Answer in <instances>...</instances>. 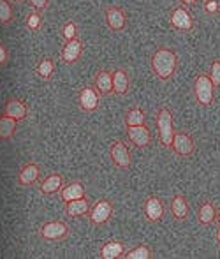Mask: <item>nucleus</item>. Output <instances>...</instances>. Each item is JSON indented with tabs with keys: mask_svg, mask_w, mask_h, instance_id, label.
Returning a JSON list of instances; mask_svg holds the SVG:
<instances>
[{
	"mask_svg": "<svg viewBox=\"0 0 220 259\" xmlns=\"http://www.w3.org/2000/svg\"><path fill=\"white\" fill-rule=\"evenodd\" d=\"M150 65H152V72L155 78L167 81V79L173 78L176 67H178V55L169 46H162L152 55Z\"/></svg>",
	"mask_w": 220,
	"mask_h": 259,
	"instance_id": "f257e3e1",
	"label": "nucleus"
},
{
	"mask_svg": "<svg viewBox=\"0 0 220 259\" xmlns=\"http://www.w3.org/2000/svg\"><path fill=\"white\" fill-rule=\"evenodd\" d=\"M155 123H157V134H159V141L164 148L171 147L173 141L174 127H173V113L167 106H160L157 109L155 115Z\"/></svg>",
	"mask_w": 220,
	"mask_h": 259,
	"instance_id": "f03ea898",
	"label": "nucleus"
},
{
	"mask_svg": "<svg viewBox=\"0 0 220 259\" xmlns=\"http://www.w3.org/2000/svg\"><path fill=\"white\" fill-rule=\"evenodd\" d=\"M213 96H215V87L211 83L210 76L199 72L194 78V97H196L199 106H211L213 104Z\"/></svg>",
	"mask_w": 220,
	"mask_h": 259,
	"instance_id": "7ed1b4c3",
	"label": "nucleus"
},
{
	"mask_svg": "<svg viewBox=\"0 0 220 259\" xmlns=\"http://www.w3.org/2000/svg\"><path fill=\"white\" fill-rule=\"evenodd\" d=\"M169 150L174 155L182 157V159H189L196 152V141H194V138L187 131H174Z\"/></svg>",
	"mask_w": 220,
	"mask_h": 259,
	"instance_id": "20e7f679",
	"label": "nucleus"
},
{
	"mask_svg": "<svg viewBox=\"0 0 220 259\" xmlns=\"http://www.w3.org/2000/svg\"><path fill=\"white\" fill-rule=\"evenodd\" d=\"M113 203L109 199H99L94 205L90 206V211H88V222H90L94 228H99V226H104L109 222L113 215Z\"/></svg>",
	"mask_w": 220,
	"mask_h": 259,
	"instance_id": "39448f33",
	"label": "nucleus"
},
{
	"mask_svg": "<svg viewBox=\"0 0 220 259\" xmlns=\"http://www.w3.org/2000/svg\"><path fill=\"white\" fill-rule=\"evenodd\" d=\"M39 236L46 242H60L69 236V224L62 221H50L44 222L39 228Z\"/></svg>",
	"mask_w": 220,
	"mask_h": 259,
	"instance_id": "423d86ee",
	"label": "nucleus"
},
{
	"mask_svg": "<svg viewBox=\"0 0 220 259\" xmlns=\"http://www.w3.org/2000/svg\"><path fill=\"white\" fill-rule=\"evenodd\" d=\"M169 25L178 32L189 34L194 30V18L190 16L189 9L185 6H176L169 13Z\"/></svg>",
	"mask_w": 220,
	"mask_h": 259,
	"instance_id": "0eeeda50",
	"label": "nucleus"
},
{
	"mask_svg": "<svg viewBox=\"0 0 220 259\" xmlns=\"http://www.w3.org/2000/svg\"><path fill=\"white\" fill-rule=\"evenodd\" d=\"M109 157H111L113 164H115L118 169H129L132 164L130 150L123 141H113L109 145Z\"/></svg>",
	"mask_w": 220,
	"mask_h": 259,
	"instance_id": "6e6552de",
	"label": "nucleus"
},
{
	"mask_svg": "<svg viewBox=\"0 0 220 259\" xmlns=\"http://www.w3.org/2000/svg\"><path fill=\"white\" fill-rule=\"evenodd\" d=\"M104 21L109 30L122 32V30H125V27H127V14L122 7L109 6L104 9Z\"/></svg>",
	"mask_w": 220,
	"mask_h": 259,
	"instance_id": "1a4fd4ad",
	"label": "nucleus"
},
{
	"mask_svg": "<svg viewBox=\"0 0 220 259\" xmlns=\"http://www.w3.org/2000/svg\"><path fill=\"white\" fill-rule=\"evenodd\" d=\"M99 103H101V96H99V92L95 90V87L86 85L79 90V94H78L79 109H83V111H86V113H92L99 108Z\"/></svg>",
	"mask_w": 220,
	"mask_h": 259,
	"instance_id": "9d476101",
	"label": "nucleus"
},
{
	"mask_svg": "<svg viewBox=\"0 0 220 259\" xmlns=\"http://www.w3.org/2000/svg\"><path fill=\"white\" fill-rule=\"evenodd\" d=\"M127 129V138L134 147L138 148H146L152 145V133L145 125H134V127H125Z\"/></svg>",
	"mask_w": 220,
	"mask_h": 259,
	"instance_id": "9b49d317",
	"label": "nucleus"
},
{
	"mask_svg": "<svg viewBox=\"0 0 220 259\" xmlns=\"http://www.w3.org/2000/svg\"><path fill=\"white\" fill-rule=\"evenodd\" d=\"M83 55V41L79 37H74L71 41H65L64 48L60 53V60L64 64H74L81 58Z\"/></svg>",
	"mask_w": 220,
	"mask_h": 259,
	"instance_id": "f8f14e48",
	"label": "nucleus"
},
{
	"mask_svg": "<svg viewBox=\"0 0 220 259\" xmlns=\"http://www.w3.org/2000/svg\"><path fill=\"white\" fill-rule=\"evenodd\" d=\"M143 213L148 222H159L164 217V205L157 196H148L143 205Z\"/></svg>",
	"mask_w": 220,
	"mask_h": 259,
	"instance_id": "ddd939ff",
	"label": "nucleus"
},
{
	"mask_svg": "<svg viewBox=\"0 0 220 259\" xmlns=\"http://www.w3.org/2000/svg\"><path fill=\"white\" fill-rule=\"evenodd\" d=\"M94 87L99 92V96H111L113 94V71L109 69H99L94 78Z\"/></svg>",
	"mask_w": 220,
	"mask_h": 259,
	"instance_id": "4468645a",
	"label": "nucleus"
},
{
	"mask_svg": "<svg viewBox=\"0 0 220 259\" xmlns=\"http://www.w3.org/2000/svg\"><path fill=\"white\" fill-rule=\"evenodd\" d=\"M39 178H41V167L35 162H27L18 173V184L23 185V187H30Z\"/></svg>",
	"mask_w": 220,
	"mask_h": 259,
	"instance_id": "2eb2a0df",
	"label": "nucleus"
},
{
	"mask_svg": "<svg viewBox=\"0 0 220 259\" xmlns=\"http://www.w3.org/2000/svg\"><path fill=\"white\" fill-rule=\"evenodd\" d=\"M92 203L88 201L86 196L79 199H72V201L65 203V215L71 219H79V217H86L88 211H90Z\"/></svg>",
	"mask_w": 220,
	"mask_h": 259,
	"instance_id": "dca6fc26",
	"label": "nucleus"
},
{
	"mask_svg": "<svg viewBox=\"0 0 220 259\" xmlns=\"http://www.w3.org/2000/svg\"><path fill=\"white\" fill-rule=\"evenodd\" d=\"M4 115L11 116V118H14L16 122H21V120L27 118L28 108L21 99H14L13 97V99L6 101V106H4Z\"/></svg>",
	"mask_w": 220,
	"mask_h": 259,
	"instance_id": "f3484780",
	"label": "nucleus"
},
{
	"mask_svg": "<svg viewBox=\"0 0 220 259\" xmlns=\"http://www.w3.org/2000/svg\"><path fill=\"white\" fill-rule=\"evenodd\" d=\"M58 194H60L62 201L67 203V201H72V199L83 198V196H86V192H85V185H83L81 182L74 180V182H69V184L62 185V189L58 191Z\"/></svg>",
	"mask_w": 220,
	"mask_h": 259,
	"instance_id": "a211bd4d",
	"label": "nucleus"
},
{
	"mask_svg": "<svg viewBox=\"0 0 220 259\" xmlns=\"http://www.w3.org/2000/svg\"><path fill=\"white\" fill-rule=\"evenodd\" d=\"M169 213L174 221H185V219L189 217L190 206H189V203H187L185 196L183 194L173 196V199H171V203H169Z\"/></svg>",
	"mask_w": 220,
	"mask_h": 259,
	"instance_id": "6ab92c4d",
	"label": "nucleus"
},
{
	"mask_svg": "<svg viewBox=\"0 0 220 259\" xmlns=\"http://www.w3.org/2000/svg\"><path fill=\"white\" fill-rule=\"evenodd\" d=\"M125 252V247H123L122 242L118 240H109V242H104L99 249V257L101 259H120Z\"/></svg>",
	"mask_w": 220,
	"mask_h": 259,
	"instance_id": "aec40b11",
	"label": "nucleus"
},
{
	"mask_svg": "<svg viewBox=\"0 0 220 259\" xmlns=\"http://www.w3.org/2000/svg\"><path fill=\"white\" fill-rule=\"evenodd\" d=\"M130 87V79L129 74H127L125 69H115L113 71V94L115 96H125L129 92Z\"/></svg>",
	"mask_w": 220,
	"mask_h": 259,
	"instance_id": "412c9836",
	"label": "nucleus"
},
{
	"mask_svg": "<svg viewBox=\"0 0 220 259\" xmlns=\"http://www.w3.org/2000/svg\"><path fill=\"white\" fill-rule=\"evenodd\" d=\"M64 185V178H62L60 173H51L50 177H46L39 185V191L44 196H51V194H57L58 191L62 189Z\"/></svg>",
	"mask_w": 220,
	"mask_h": 259,
	"instance_id": "4be33fe9",
	"label": "nucleus"
},
{
	"mask_svg": "<svg viewBox=\"0 0 220 259\" xmlns=\"http://www.w3.org/2000/svg\"><path fill=\"white\" fill-rule=\"evenodd\" d=\"M217 208L211 201L201 203V206L197 208V221L203 226H211L213 222H217Z\"/></svg>",
	"mask_w": 220,
	"mask_h": 259,
	"instance_id": "5701e85b",
	"label": "nucleus"
},
{
	"mask_svg": "<svg viewBox=\"0 0 220 259\" xmlns=\"http://www.w3.org/2000/svg\"><path fill=\"white\" fill-rule=\"evenodd\" d=\"M146 115L141 108L134 106V108L127 109L125 115H123V125L125 127H134V125H145Z\"/></svg>",
	"mask_w": 220,
	"mask_h": 259,
	"instance_id": "b1692460",
	"label": "nucleus"
},
{
	"mask_svg": "<svg viewBox=\"0 0 220 259\" xmlns=\"http://www.w3.org/2000/svg\"><path fill=\"white\" fill-rule=\"evenodd\" d=\"M35 72L41 79H51L55 74V62L50 57H42L37 67H35Z\"/></svg>",
	"mask_w": 220,
	"mask_h": 259,
	"instance_id": "393cba45",
	"label": "nucleus"
},
{
	"mask_svg": "<svg viewBox=\"0 0 220 259\" xmlns=\"http://www.w3.org/2000/svg\"><path fill=\"white\" fill-rule=\"evenodd\" d=\"M122 257L123 259H150V257H153V250L150 249V245L141 243V245L134 247V249L125 250Z\"/></svg>",
	"mask_w": 220,
	"mask_h": 259,
	"instance_id": "a878e982",
	"label": "nucleus"
},
{
	"mask_svg": "<svg viewBox=\"0 0 220 259\" xmlns=\"http://www.w3.org/2000/svg\"><path fill=\"white\" fill-rule=\"evenodd\" d=\"M16 120L11 118L7 115L0 116V140H9L14 136V131H16Z\"/></svg>",
	"mask_w": 220,
	"mask_h": 259,
	"instance_id": "bb28decb",
	"label": "nucleus"
},
{
	"mask_svg": "<svg viewBox=\"0 0 220 259\" xmlns=\"http://www.w3.org/2000/svg\"><path fill=\"white\" fill-rule=\"evenodd\" d=\"M25 25H27L28 30L35 32L39 30V28L42 27V16H41V11H32L30 14L27 16V21H25Z\"/></svg>",
	"mask_w": 220,
	"mask_h": 259,
	"instance_id": "cd10ccee",
	"label": "nucleus"
},
{
	"mask_svg": "<svg viewBox=\"0 0 220 259\" xmlns=\"http://www.w3.org/2000/svg\"><path fill=\"white\" fill-rule=\"evenodd\" d=\"M13 20V7L7 0H0V23H9Z\"/></svg>",
	"mask_w": 220,
	"mask_h": 259,
	"instance_id": "c85d7f7f",
	"label": "nucleus"
},
{
	"mask_svg": "<svg viewBox=\"0 0 220 259\" xmlns=\"http://www.w3.org/2000/svg\"><path fill=\"white\" fill-rule=\"evenodd\" d=\"M62 37L65 41H71V39L78 37V27H76V21H67V23L62 27Z\"/></svg>",
	"mask_w": 220,
	"mask_h": 259,
	"instance_id": "c756f323",
	"label": "nucleus"
},
{
	"mask_svg": "<svg viewBox=\"0 0 220 259\" xmlns=\"http://www.w3.org/2000/svg\"><path fill=\"white\" fill-rule=\"evenodd\" d=\"M208 76H210V79H211V83H213L215 89L220 87V58H215V60L211 62V67H210Z\"/></svg>",
	"mask_w": 220,
	"mask_h": 259,
	"instance_id": "7c9ffc66",
	"label": "nucleus"
},
{
	"mask_svg": "<svg viewBox=\"0 0 220 259\" xmlns=\"http://www.w3.org/2000/svg\"><path fill=\"white\" fill-rule=\"evenodd\" d=\"M203 9H204V13L215 16V14L220 13V2H218V0H204Z\"/></svg>",
	"mask_w": 220,
	"mask_h": 259,
	"instance_id": "2f4dec72",
	"label": "nucleus"
},
{
	"mask_svg": "<svg viewBox=\"0 0 220 259\" xmlns=\"http://www.w3.org/2000/svg\"><path fill=\"white\" fill-rule=\"evenodd\" d=\"M28 2H30V6L34 7L35 11H44L48 7L50 0H28Z\"/></svg>",
	"mask_w": 220,
	"mask_h": 259,
	"instance_id": "473e14b6",
	"label": "nucleus"
},
{
	"mask_svg": "<svg viewBox=\"0 0 220 259\" xmlns=\"http://www.w3.org/2000/svg\"><path fill=\"white\" fill-rule=\"evenodd\" d=\"M7 62V50L0 45V65H4Z\"/></svg>",
	"mask_w": 220,
	"mask_h": 259,
	"instance_id": "72a5a7b5",
	"label": "nucleus"
},
{
	"mask_svg": "<svg viewBox=\"0 0 220 259\" xmlns=\"http://www.w3.org/2000/svg\"><path fill=\"white\" fill-rule=\"evenodd\" d=\"M178 2H182V6L185 7H194L197 4V0H178Z\"/></svg>",
	"mask_w": 220,
	"mask_h": 259,
	"instance_id": "f704fd0d",
	"label": "nucleus"
},
{
	"mask_svg": "<svg viewBox=\"0 0 220 259\" xmlns=\"http://www.w3.org/2000/svg\"><path fill=\"white\" fill-rule=\"evenodd\" d=\"M217 222H218V226H220V211L217 213Z\"/></svg>",
	"mask_w": 220,
	"mask_h": 259,
	"instance_id": "c9c22d12",
	"label": "nucleus"
},
{
	"mask_svg": "<svg viewBox=\"0 0 220 259\" xmlns=\"http://www.w3.org/2000/svg\"><path fill=\"white\" fill-rule=\"evenodd\" d=\"M217 238H218V242H220V226H218V233H217Z\"/></svg>",
	"mask_w": 220,
	"mask_h": 259,
	"instance_id": "e433bc0d",
	"label": "nucleus"
},
{
	"mask_svg": "<svg viewBox=\"0 0 220 259\" xmlns=\"http://www.w3.org/2000/svg\"><path fill=\"white\" fill-rule=\"evenodd\" d=\"M14 2H20V0H14Z\"/></svg>",
	"mask_w": 220,
	"mask_h": 259,
	"instance_id": "4c0bfd02",
	"label": "nucleus"
}]
</instances>
